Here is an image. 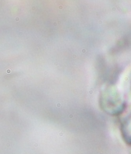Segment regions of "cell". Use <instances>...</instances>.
<instances>
[{
  "label": "cell",
  "mask_w": 131,
  "mask_h": 154,
  "mask_svg": "<svg viewBox=\"0 0 131 154\" xmlns=\"http://www.w3.org/2000/svg\"><path fill=\"white\" fill-rule=\"evenodd\" d=\"M120 130L121 138L124 143L131 147V113L122 120Z\"/></svg>",
  "instance_id": "7a4b0ae2"
},
{
  "label": "cell",
  "mask_w": 131,
  "mask_h": 154,
  "mask_svg": "<svg viewBox=\"0 0 131 154\" xmlns=\"http://www.w3.org/2000/svg\"><path fill=\"white\" fill-rule=\"evenodd\" d=\"M98 103L102 111L111 116H119L126 109V103L124 96L112 87L101 91L99 95Z\"/></svg>",
  "instance_id": "6da1fadb"
}]
</instances>
